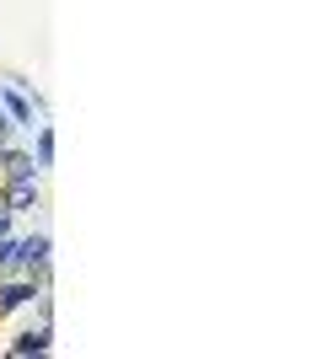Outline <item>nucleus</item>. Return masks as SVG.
Listing matches in <instances>:
<instances>
[{
	"label": "nucleus",
	"instance_id": "0eeeda50",
	"mask_svg": "<svg viewBox=\"0 0 322 359\" xmlns=\"http://www.w3.org/2000/svg\"><path fill=\"white\" fill-rule=\"evenodd\" d=\"M11 220H16V215H11V210H6V204H0V241L11 236Z\"/></svg>",
	"mask_w": 322,
	"mask_h": 359
},
{
	"label": "nucleus",
	"instance_id": "f03ea898",
	"mask_svg": "<svg viewBox=\"0 0 322 359\" xmlns=\"http://www.w3.org/2000/svg\"><path fill=\"white\" fill-rule=\"evenodd\" d=\"M38 300V279L22 273V279H0V311H16V306H32Z\"/></svg>",
	"mask_w": 322,
	"mask_h": 359
},
{
	"label": "nucleus",
	"instance_id": "423d86ee",
	"mask_svg": "<svg viewBox=\"0 0 322 359\" xmlns=\"http://www.w3.org/2000/svg\"><path fill=\"white\" fill-rule=\"evenodd\" d=\"M11 129H16V123H11V118H6V107H0V150L11 145Z\"/></svg>",
	"mask_w": 322,
	"mask_h": 359
},
{
	"label": "nucleus",
	"instance_id": "f257e3e1",
	"mask_svg": "<svg viewBox=\"0 0 322 359\" xmlns=\"http://www.w3.org/2000/svg\"><path fill=\"white\" fill-rule=\"evenodd\" d=\"M48 263V236L32 231V236H6L0 241V273H32Z\"/></svg>",
	"mask_w": 322,
	"mask_h": 359
},
{
	"label": "nucleus",
	"instance_id": "39448f33",
	"mask_svg": "<svg viewBox=\"0 0 322 359\" xmlns=\"http://www.w3.org/2000/svg\"><path fill=\"white\" fill-rule=\"evenodd\" d=\"M32 161H38V172H43V166L54 161V129H48V123L38 129V145H32Z\"/></svg>",
	"mask_w": 322,
	"mask_h": 359
},
{
	"label": "nucleus",
	"instance_id": "20e7f679",
	"mask_svg": "<svg viewBox=\"0 0 322 359\" xmlns=\"http://www.w3.org/2000/svg\"><path fill=\"white\" fill-rule=\"evenodd\" d=\"M48 344H54V332L38 327V332H22V338L11 344V354H48Z\"/></svg>",
	"mask_w": 322,
	"mask_h": 359
},
{
	"label": "nucleus",
	"instance_id": "7ed1b4c3",
	"mask_svg": "<svg viewBox=\"0 0 322 359\" xmlns=\"http://www.w3.org/2000/svg\"><path fill=\"white\" fill-rule=\"evenodd\" d=\"M0 107H6V118H11L16 129H32V102H27V97H22V91L0 86Z\"/></svg>",
	"mask_w": 322,
	"mask_h": 359
}]
</instances>
